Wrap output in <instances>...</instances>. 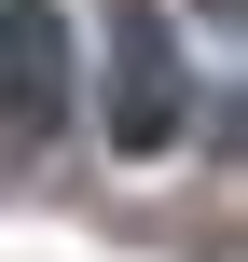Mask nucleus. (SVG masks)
<instances>
[{"mask_svg": "<svg viewBox=\"0 0 248 262\" xmlns=\"http://www.w3.org/2000/svg\"><path fill=\"white\" fill-rule=\"evenodd\" d=\"M55 124H69V14L0 0V138H55Z\"/></svg>", "mask_w": 248, "mask_h": 262, "instance_id": "f03ea898", "label": "nucleus"}, {"mask_svg": "<svg viewBox=\"0 0 248 262\" xmlns=\"http://www.w3.org/2000/svg\"><path fill=\"white\" fill-rule=\"evenodd\" d=\"M97 124H110V152H179V124H193V69H179V28L152 14V0H110L97 14Z\"/></svg>", "mask_w": 248, "mask_h": 262, "instance_id": "f257e3e1", "label": "nucleus"}]
</instances>
